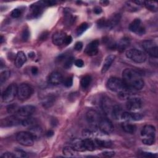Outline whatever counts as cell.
I'll return each mask as SVG.
<instances>
[{"instance_id": "1", "label": "cell", "mask_w": 158, "mask_h": 158, "mask_svg": "<svg viewBox=\"0 0 158 158\" xmlns=\"http://www.w3.org/2000/svg\"><path fill=\"white\" fill-rule=\"evenodd\" d=\"M123 81L130 89H141L144 85L141 74L132 69H126L122 72Z\"/></svg>"}, {"instance_id": "2", "label": "cell", "mask_w": 158, "mask_h": 158, "mask_svg": "<svg viewBox=\"0 0 158 158\" xmlns=\"http://www.w3.org/2000/svg\"><path fill=\"white\" fill-rule=\"evenodd\" d=\"M106 86L109 90L118 93L123 90L129 89V88L126 85L123 80L117 77L109 78L107 81Z\"/></svg>"}, {"instance_id": "3", "label": "cell", "mask_w": 158, "mask_h": 158, "mask_svg": "<svg viewBox=\"0 0 158 158\" xmlns=\"http://www.w3.org/2000/svg\"><path fill=\"white\" fill-rule=\"evenodd\" d=\"M125 56L128 59L138 64L143 63L146 59V54L137 49H130L127 50L125 52Z\"/></svg>"}, {"instance_id": "4", "label": "cell", "mask_w": 158, "mask_h": 158, "mask_svg": "<svg viewBox=\"0 0 158 158\" xmlns=\"http://www.w3.org/2000/svg\"><path fill=\"white\" fill-rule=\"evenodd\" d=\"M32 87L27 83H21L17 87V97L21 101L28 99L33 94Z\"/></svg>"}, {"instance_id": "5", "label": "cell", "mask_w": 158, "mask_h": 158, "mask_svg": "<svg viewBox=\"0 0 158 158\" xmlns=\"http://www.w3.org/2000/svg\"><path fill=\"white\" fill-rule=\"evenodd\" d=\"M17 86L15 83L9 85L2 94V99L4 102H12L17 95Z\"/></svg>"}, {"instance_id": "6", "label": "cell", "mask_w": 158, "mask_h": 158, "mask_svg": "<svg viewBox=\"0 0 158 158\" xmlns=\"http://www.w3.org/2000/svg\"><path fill=\"white\" fill-rule=\"evenodd\" d=\"M16 140L25 146H31L34 143V138L29 131H20L16 135Z\"/></svg>"}, {"instance_id": "7", "label": "cell", "mask_w": 158, "mask_h": 158, "mask_svg": "<svg viewBox=\"0 0 158 158\" xmlns=\"http://www.w3.org/2000/svg\"><path fill=\"white\" fill-rule=\"evenodd\" d=\"M142 46L144 50L151 56L157 57L158 56V47L156 43L151 40H144L142 43Z\"/></svg>"}, {"instance_id": "8", "label": "cell", "mask_w": 158, "mask_h": 158, "mask_svg": "<svg viewBox=\"0 0 158 158\" xmlns=\"http://www.w3.org/2000/svg\"><path fill=\"white\" fill-rule=\"evenodd\" d=\"M22 123V120L16 115H10L1 120V127H11Z\"/></svg>"}, {"instance_id": "9", "label": "cell", "mask_w": 158, "mask_h": 158, "mask_svg": "<svg viewBox=\"0 0 158 158\" xmlns=\"http://www.w3.org/2000/svg\"><path fill=\"white\" fill-rule=\"evenodd\" d=\"M129 30L138 35H142L145 33V28L139 19H135L131 22L129 25Z\"/></svg>"}, {"instance_id": "10", "label": "cell", "mask_w": 158, "mask_h": 158, "mask_svg": "<svg viewBox=\"0 0 158 158\" xmlns=\"http://www.w3.org/2000/svg\"><path fill=\"white\" fill-rule=\"evenodd\" d=\"M86 118L88 122L93 126L98 125L101 119L99 114L93 109H89L87 111L86 114Z\"/></svg>"}, {"instance_id": "11", "label": "cell", "mask_w": 158, "mask_h": 158, "mask_svg": "<svg viewBox=\"0 0 158 158\" xmlns=\"http://www.w3.org/2000/svg\"><path fill=\"white\" fill-rule=\"evenodd\" d=\"M98 125L101 131L106 134H110L114 131V125L109 119L101 118Z\"/></svg>"}, {"instance_id": "12", "label": "cell", "mask_w": 158, "mask_h": 158, "mask_svg": "<svg viewBox=\"0 0 158 158\" xmlns=\"http://www.w3.org/2000/svg\"><path fill=\"white\" fill-rule=\"evenodd\" d=\"M115 106L114 101L109 97H104L101 100V107L107 115H111L112 109Z\"/></svg>"}, {"instance_id": "13", "label": "cell", "mask_w": 158, "mask_h": 158, "mask_svg": "<svg viewBox=\"0 0 158 158\" xmlns=\"http://www.w3.org/2000/svg\"><path fill=\"white\" fill-rule=\"evenodd\" d=\"M141 106L142 102L141 99L136 96L128 99L126 103L127 109L131 111L139 109L141 107Z\"/></svg>"}, {"instance_id": "14", "label": "cell", "mask_w": 158, "mask_h": 158, "mask_svg": "<svg viewBox=\"0 0 158 158\" xmlns=\"http://www.w3.org/2000/svg\"><path fill=\"white\" fill-rule=\"evenodd\" d=\"M155 135H156V128L152 125H144L141 131V136L143 138L155 139Z\"/></svg>"}, {"instance_id": "15", "label": "cell", "mask_w": 158, "mask_h": 158, "mask_svg": "<svg viewBox=\"0 0 158 158\" xmlns=\"http://www.w3.org/2000/svg\"><path fill=\"white\" fill-rule=\"evenodd\" d=\"M99 44V42L98 40L92 41L90 42L85 49V52L86 54L89 56H94L98 54V46Z\"/></svg>"}, {"instance_id": "16", "label": "cell", "mask_w": 158, "mask_h": 158, "mask_svg": "<svg viewBox=\"0 0 158 158\" xmlns=\"http://www.w3.org/2000/svg\"><path fill=\"white\" fill-rule=\"evenodd\" d=\"M46 6V4L45 3V1H39L33 4L30 7L31 15L34 17H37L40 16L42 14L43 11V9Z\"/></svg>"}, {"instance_id": "17", "label": "cell", "mask_w": 158, "mask_h": 158, "mask_svg": "<svg viewBox=\"0 0 158 158\" xmlns=\"http://www.w3.org/2000/svg\"><path fill=\"white\" fill-rule=\"evenodd\" d=\"M35 111V107L31 105H26L19 108L17 114L20 116L28 117L31 115Z\"/></svg>"}, {"instance_id": "18", "label": "cell", "mask_w": 158, "mask_h": 158, "mask_svg": "<svg viewBox=\"0 0 158 158\" xmlns=\"http://www.w3.org/2000/svg\"><path fill=\"white\" fill-rule=\"evenodd\" d=\"M67 35L65 33L62 31H58L54 33L52 36V40L54 44L60 46L64 44V41Z\"/></svg>"}, {"instance_id": "19", "label": "cell", "mask_w": 158, "mask_h": 158, "mask_svg": "<svg viewBox=\"0 0 158 158\" xmlns=\"http://www.w3.org/2000/svg\"><path fill=\"white\" fill-rule=\"evenodd\" d=\"M142 118L143 115L139 113L124 112L122 113L120 118L125 121H138L141 120Z\"/></svg>"}, {"instance_id": "20", "label": "cell", "mask_w": 158, "mask_h": 158, "mask_svg": "<svg viewBox=\"0 0 158 158\" xmlns=\"http://www.w3.org/2000/svg\"><path fill=\"white\" fill-rule=\"evenodd\" d=\"M63 80L62 75L60 73L58 72H53L49 75L48 81L50 85H58L62 82Z\"/></svg>"}, {"instance_id": "21", "label": "cell", "mask_w": 158, "mask_h": 158, "mask_svg": "<svg viewBox=\"0 0 158 158\" xmlns=\"http://www.w3.org/2000/svg\"><path fill=\"white\" fill-rule=\"evenodd\" d=\"M120 15L119 14H115L110 17L108 19H104V27L112 28L117 25L120 20Z\"/></svg>"}, {"instance_id": "22", "label": "cell", "mask_w": 158, "mask_h": 158, "mask_svg": "<svg viewBox=\"0 0 158 158\" xmlns=\"http://www.w3.org/2000/svg\"><path fill=\"white\" fill-rule=\"evenodd\" d=\"M27 60V57L23 51L17 52L14 60V64L17 68H20L23 66Z\"/></svg>"}, {"instance_id": "23", "label": "cell", "mask_w": 158, "mask_h": 158, "mask_svg": "<svg viewBox=\"0 0 158 158\" xmlns=\"http://www.w3.org/2000/svg\"><path fill=\"white\" fill-rule=\"evenodd\" d=\"M115 58V56L114 55H112V54L109 55L106 57V59L103 62L102 69H101L102 73H105L109 69V68L110 67L113 62L114 61Z\"/></svg>"}, {"instance_id": "24", "label": "cell", "mask_w": 158, "mask_h": 158, "mask_svg": "<svg viewBox=\"0 0 158 158\" xmlns=\"http://www.w3.org/2000/svg\"><path fill=\"white\" fill-rule=\"evenodd\" d=\"M29 132L33 136L34 139H39L43 135V130L38 125H33L29 129Z\"/></svg>"}, {"instance_id": "25", "label": "cell", "mask_w": 158, "mask_h": 158, "mask_svg": "<svg viewBox=\"0 0 158 158\" xmlns=\"http://www.w3.org/2000/svg\"><path fill=\"white\" fill-rule=\"evenodd\" d=\"M130 44L129 38L125 37L121 39L117 44H115V48L120 52H123Z\"/></svg>"}, {"instance_id": "26", "label": "cell", "mask_w": 158, "mask_h": 158, "mask_svg": "<svg viewBox=\"0 0 158 158\" xmlns=\"http://www.w3.org/2000/svg\"><path fill=\"white\" fill-rule=\"evenodd\" d=\"M72 147L77 152H83L86 150L83 140L80 139H75L72 143Z\"/></svg>"}, {"instance_id": "27", "label": "cell", "mask_w": 158, "mask_h": 158, "mask_svg": "<svg viewBox=\"0 0 158 158\" xmlns=\"http://www.w3.org/2000/svg\"><path fill=\"white\" fill-rule=\"evenodd\" d=\"M59 59L64 60V67L65 69L70 68L74 62V59L72 56H65L62 55L59 57Z\"/></svg>"}, {"instance_id": "28", "label": "cell", "mask_w": 158, "mask_h": 158, "mask_svg": "<svg viewBox=\"0 0 158 158\" xmlns=\"http://www.w3.org/2000/svg\"><path fill=\"white\" fill-rule=\"evenodd\" d=\"M122 107L117 104H115L112 111L111 112V116L115 120L120 119L121 118V115L122 114Z\"/></svg>"}, {"instance_id": "29", "label": "cell", "mask_w": 158, "mask_h": 158, "mask_svg": "<svg viewBox=\"0 0 158 158\" xmlns=\"http://www.w3.org/2000/svg\"><path fill=\"white\" fill-rule=\"evenodd\" d=\"M83 144L85 146V148L86 150L88 151H94L95 149L96 148V145L94 143V141L93 140H92L90 138H85L83 140Z\"/></svg>"}, {"instance_id": "30", "label": "cell", "mask_w": 158, "mask_h": 158, "mask_svg": "<svg viewBox=\"0 0 158 158\" xmlns=\"http://www.w3.org/2000/svg\"><path fill=\"white\" fill-rule=\"evenodd\" d=\"M123 130L127 133L133 134L135 133L136 130V127L134 124H131L130 123H124L122 124Z\"/></svg>"}, {"instance_id": "31", "label": "cell", "mask_w": 158, "mask_h": 158, "mask_svg": "<svg viewBox=\"0 0 158 158\" xmlns=\"http://www.w3.org/2000/svg\"><path fill=\"white\" fill-rule=\"evenodd\" d=\"M55 102V97L54 96H48L43 99L42 101V104L44 107L48 108L51 107Z\"/></svg>"}, {"instance_id": "32", "label": "cell", "mask_w": 158, "mask_h": 158, "mask_svg": "<svg viewBox=\"0 0 158 158\" xmlns=\"http://www.w3.org/2000/svg\"><path fill=\"white\" fill-rule=\"evenodd\" d=\"M96 146L102 147V148H109L112 146V142L109 140H103L101 139H95L94 140Z\"/></svg>"}, {"instance_id": "33", "label": "cell", "mask_w": 158, "mask_h": 158, "mask_svg": "<svg viewBox=\"0 0 158 158\" xmlns=\"http://www.w3.org/2000/svg\"><path fill=\"white\" fill-rule=\"evenodd\" d=\"M91 80H92V78H91V77L90 75H85L81 79V81H80V84H81V87L83 89L87 88L89 86V85L91 82Z\"/></svg>"}, {"instance_id": "34", "label": "cell", "mask_w": 158, "mask_h": 158, "mask_svg": "<svg viewBox=\"0 0 158 158\" xmlns=\"http://www.w3.org/2000/svg\"><path fill=\"white\" fill-rule=\"evenodd\" d=\"M144 6L149 10L152 12L157 11V3L152 1H144Z\"/></svg>"}, {"instance_id": "35", "label": "cell", "mask_w": 158, "mask_h": 158, "mask_svg": "<svg viewBox=\"0 0 158 158\" xmlns=\"http://www.w3.org/2000/svg\"><path fill=\"white\" fill-rule=\"evenodd\" d=\"M76 152L77 151H75L72 146H65L62 150L64 155L66 157H74Z\"/></svg>"}, {"instance_id": "36", "label": "cell", "mask_w": 158, "mask_h": 158, "mask_svg": "<svg viewBox=\"0 0 158 158\" xmlns=\"http://www.w3.org/2000/svg\"><path fill=\"white\" fill-rule=\"evenodd\" d=\"M36 123V120L34 118L28 117L27 118H25L24 120H22V125L25 127H32L33 125H35V123Z\"/></svg>"}, {"instance_id": "37", "label": "cell", "mask_w": 158, "mask_h": 158, "mask_svg": "<svg viewBox=\"0 0 158 158\" xmlns=\"http://www.w3.org/2000/svg\"><path fill=\"white\" fill-rule=\"evenodd\" d=\"M10 71L6 70L3 72H2L0 74V83L1 85H2L10 77Z\"/></svg>"}, {"instance_id": "38", "label": "cell", "mask_w": 158, "mask_h": 158, "mask_svg": "<svg viewBox=\"0 0 158 158\" xmlns=\"http://www.w3.org/2000/svg\"><path fill=\"white\" fill-rule=\"evenodd\" d=\"M75 21V18L74 17L69 13V12H66L65 11V22L67 25H71L73 24V23Z\"/></svg>"}, {"instance_id": "39", "label": "cell", "mask_w": 158, "mask_h": 158, "mask_svg": "<svg viewBox=\"0 0 158 158\" xmlns=\"http://www.w3.org/2000/svg\"><path fill=\"white\" fill-rule=\"evenodd\" d=\"M88 27V25L87 23H82L77 28L76 30V33L78 36L81 35Z\"/></svg>"}, {"instance_id": "40", "label": "cell", "mask_w": 158, "mask_h": 158, "mask_svg": "<svg viewBox=\"0 0 158 158\" xmlns=\"http://www.w3.org/2000/svg\"><path fill=\"white\" fill-rule=\"evenodd\" d=\"M63 85L67 88H69L70 86H72V84H73V78L72 77H68L67 78H65V79L63 80L62 81Z\"/></svg>"}, {"instance_id": "41", "label": "cell", "mask_w": 158, "mask_h": 158, "mask_svg": "<svg viewBox=\"0 0 158 158\" xmlns=\"http://www.w3.org/2000/svg\"><path fill=\"white\" fill-rule=\"evenodd\" d=\"M19 108V107H18L17 105L11 104V105H9V106H7V112L9 113V114H14V113H15V112L17 113Z\"/></svg>"}, {"instance_id": "42", "label": "cell", "mask_w": 158, "mask_h": 158, "mask_svg": "<svg viewBox=\"0 0 158 158\" xmlns=\"http://www.w3.org/2000/svg\"><path fill=\"white\" fill-rule=\"evenodd\" d=\"M30 36V32L28 29H24L22 33V39L23 41H27L28 40Z\"/></svg>"}, {"instance_id": "43", "label": "cell", "mask_w": 158, "mask_h": 158, "mask_svg": "<svg viewBox=\"0 0 158 158\" xmlns=\"http://www.w3.org/2000/svg\"><path fill=\"white\" fill-rule=\"evenodd\" d=\"M21 15V10L19 9H14L11 12V16L13 18H18Z\"/></svg>"}, {"instance_id": "44", "label": "cell", "mask_w": 158, "mask_h": 158, "mask_svg": "<svg viewBox=\"0 0 158 158\" xmlns=\"http://www.w3.org/2000/svg\"><path fill=\"white\" fill-rule=\"evenodd\" d=\"M142 142L146 145H152L155 142V139L153 138H143Z\"/></svg>"}, {"instance_id": "45", "label": "cell", "mask_w": 158, "mask_h": 158, "mask_svg": "<svg viewBox=\"0 0 158 158\" xmlns=\"http://www.w3.org/2000/svg\"><path fill=\"white\" fill-rule=\"evenodd\" d=\"M15 151H16V153H15L16 157H24L27 156V153L21 149H17Z\"/></svg>"}, {"instance_id": "46", "label": "cell", "mask_w": 158, "mask_h": 158, "mask_svg": "<svg viewBox=\"0 0 158 158\" xmlns=\"http://www.w3.org/2000/svg\"><path fill=\"white\" fill-rule=\"evenodd\" d=\"M1 156L4 158H12V157H15L16 155H15V154L7 152L3 153V154H2Z\"/></svg>"}, {"instance_id": "47", "label": "cell", "mask_w": 158, "mask_h": 158, "mask_svg": "<svg viewBox=\"0 0 158 158\" xmlns=\"http://www.w3.org/2000/svg\"><path fill=\"white\" fill-rule=\"evenodd\" d=\"M74 64L78 67H82L84 65V62L82 59H78L74 61Z\"/></svg>"}, {"instance_id": "48", "label": "cell", "mask_w": 158, "mask_h": 158, "mask_svg": "<svg viewBox=\"0 0 158 158\" xmlns=\"http://www.w3.org/2000/svg\"><path fill=\"white\" fill-rule=\"evenodd\" d=\"M102 155L105 157H111L115 155V152H114V151H104L102 152Z\"/></svg>"}, {"instance_id": "49", "label": "cell", "mask_w": 158, "mask_h": 158, "mask_svg": "<svg viewBox=\"0 0 158 158\" xmlns=\"http://www.w3.org/2000/svg\"><path fill=\"white\" fill-rule=\"evenodd\" d=\"M83 48V43L80 41H78L75 43V46H74V49L76 51H80Z\"/></svg>"}, {"instance_id": "50", "label": "cell", "mask_w": 158, "mask_h": 158, "mask_svg": "<svg viewBox=\"0 0 158 158\" xmlns=\"http://www.w3.org/2000/svg\"><path fill=\"white\" fill-rule=\"evenodd\" d=\"M72 41V38L71 36H67L65 39V41H64V44L65 45H68L69 44L71 43Z\"/></svg>"}, {"instance_id": "51", "label": "cell", "mask_w": 158, "mask_h": 158, "mask_svg": "<svg viewBox=\"0 0 158 158\" xmlns=\"http://www.w3.org/2000/svg\"><path fill=\"white\" fill-rule=\"evenodd\" d=\"M141 154H142L143 156H145V157H154V156H156V154H152V153H151V152H141Z\"/></svg>"}, {"instance_id": "52", "label": "cell", "mask_w": 158, "mask_h": 158, "mask_svg": "<svg viewBox=\"0 0 158 158\" xmlns=\"http://www.w3.org/2000/svg\"><path fill=\"white\" fill-rule=\"evenodd\" d=\"M94 12L96 14H99L102 12V9L101 7H96L94 9Z\"/></svg>"}, {"instance_id": "53", "label": "cell", "mask_w": 158, "mask_h": 158, "mask_svg": "<svg viewBox=\"0 0 158 158\" xmlns=\"http://www.w3.org/2000/svg\"><path fill=\"white\" fill-rule=\"evenodd\" d=\"M38 69L36 67H33L31 69V72L33 75H36L38 73Z\"/></svg>"}, {"instance_id": "54", "label": "cell", "mask_w": 158, "mask_h": 158, "mask_svg": "<svg viewBox=\"0 0 158 158\" xmlns=\"http://www.w3.org/2000/svg\"><path fill=\"white\" fill-rule=\"evenodd\" d=\"M91 131L89 130H84L83 131V136L85 137H89L91 135Z\"/></svg>"}, {"instance_id": "55", "label": "cell", "mask_w": 158, "mask_h": 158, "mask_svg": "<svg viewBox=\"0 0 158 158\" xmlns=\"http://www.w3.org/2000/svg\"><path fill=\"white\" fill-rule=\"evenodd\" d=\"M46 136L48 137H51L54 135V131L52 130H48L46 133Z\"/></svg>"}, {"instance_id": "56", "label": "cell", "mask_w": 158, "mask_h": 158, "mask_svg": "<svg viewBox=\"0 0 158 158\" xmlns=\"http://www.w3.org/2000/svg\"><path fill=\"white\" fill-rule=\"evenodd\" d=\"M100 3L103 6H106V5H108L109 4V1H101Z\"/></svg>"}, {"instance_id": "57", "label": "cell", "mask_w": 158, "mask_h": 158, "mask_svg": "<svg viewBox=\"0 0 158 158\" xmlns=\"http://www.w3.org/2000/svg\"><path fill=\"white\" fill-rule=\"evenodd\" d=\"M47 35H48V34H46V33L44 32L43 34H41V40H44V39H46Z\"/></svg>"}, {"instance_id": "58", "label": "cell", "mask_w": 158, "mask_h": 158, "mask_svg": "<svg viewBox=\"0 0 158 158\" xmlns=\"http://www.w3.org/2000/svg\"><path fill=\"white\" fill-rule=\"evenodd\" d=\"M29 57H32L33 56H35V54H34V53L33 52H30V53H29Z\"/></svg>"}, {"instance_id": "59", "label": "cell", "mask_w": 158, "mask_h": 158, "mask_svg": "<svg viewBox=\"0 0 158 158\" xmlns=\"http://www.w3.org/2000/svg\"><path fill=\"white\" fill-rule=\"evenodd\" d=\"M3 37H2V36H1V43H2V41H3Z\"/></svg>"}]
</instances>
